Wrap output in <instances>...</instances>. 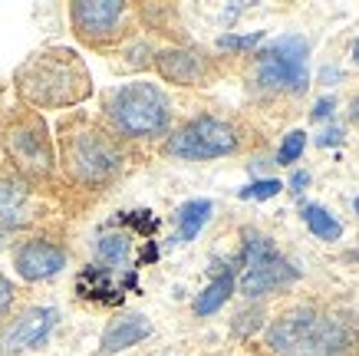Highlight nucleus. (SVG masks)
I'll use <instances>...</instances> for the list:
<instances>
[{
  "label": "nucleus",
  "instance_id": "obj_1",
  "mask_svg": "<svg viewBox=\"0 0 359 356\" xmlns=\"http://www.w3.org/2000/svg\"><path fill=\"white\" fill-rule=\"evenodd\" d=\"M264 356H359V310L300 301L273 313L261 336Z\"/></svg>",
  "mask_w": 359,
  "mask_h": 356
},
{
  "label": "nucleus",
  "instance_id": "obj_2",
  "mask_svg": "<svg viewBox=\"0 0 359 356\" xmlns=\"http://www.w3.org/2000/svg\"><path fill=\"white\" fill-rule=\"evenodd\" d=\"M129 169V145H122L102 119L69 112L56 126V175L73 192L102 195Z\"/></svg>",
  "mask_w": 359,
  "mask_h": 356
},
{
  "label": "nucleus",
  "instance_id": "obj_3",
  "mask_svg": "<svg viewBox=\"0 0 359 356\" xmlns=\"http://www.w3.org/2000/svg\"><path fill=\"white\" fill-rule=\"evenodd\" d=\"M13 89L20 106L43 109H73L93 96V73L86 60L69 46H43L17 66Z\"/></svg>",
  "mask_w": 359,
  "mask_h": 356
},
{
  "label": "nucleus",
  "instance_id": "obj_4",
  "mask_svg": "<svg viewBox=\"0 0 359 356\" xmlns=\"http://www.w3.org/2000/svg\"><path fill=\"white\" fill-rule=\"evenodd\" d=\"M102 122L122 145L165 142L175 129V103L158 83L132 79L102 96Z\"/></svg>",
  "mask_w": 359,
  "mask_h": 356
},
{
  "label": "nucleus",
  "instance_id": "obj_5",
  "mask_svg": "<svg viewBox=\"0 0 359 356\" xmlns=\"http://www.w3.org/2000/svg\"><path fill=\"white\" fill-rule=\"evenodd\" d=\"M0 152L7 169L36 188H50L56 182V145L50 126L40 112L27 106L7 109L0 116Z\"/></svg>",
  "mask_w": 359,
  "mask_h": 356
},
{
  "label": "nucleus",
  "instance_id": "obj_6",
  "mask_svg": "<svg viewBox=\"0 0 359 356\" xmlns=\"http://www.w3.org/2000/svg\"><path fill=\"white\" fill-rule=\"evenodd\" d=\"M250 145V126H244L234 116L218 112H198L185 119L182 126L168 132L162 142V152L182 162H211V159H228Z\"/></svg>",
  "mask_w": 359,
  "mask_h": 356
},
{
  "label": "nucleus",
  "instance_id": "obj_7",
  "mask_svg": "<svg viewBox=\"0 0 359 356\" xmlns=\"http://www.w3.org/2000/svg\"><path fill=\"white\" fill-rule=\"evenodd\" d=\"M310 44L300 33H283L250 60V86L267 96H300L310 89Z\"/></svg>",
  "mask_w": 359,
  "mask_h": 356
},
{
  "label": "nucleus",
  "instance_id": "obj_8",
  "mask_svg": "<svg viewBox=\"0 0 359 356\" xmlns=\"http://www.w3.org/2000/svg\"><path fill=\"white\" fill-rule=\"evenodd\" d=\"M139 13L122 0H76L69 4V27L79 44L99 53H112L135 37Z\"/></svg>",
  "mask_w": 359,
  "mask_h": 356
},
{
  "label": "nucleus",
  "instance_id": "obj_9",
  "mask_svg": "<svg viewBox=\"0 0 359 356\" xmlns=\"http://www.w3.org/2000/svg\"><path fill=\"white\" fill-rule=\"evenodd\" d=\"M46 215L50 205L43 198V188L23 182L11 169H0V248L33 235Z\"/></svg>",
  "mask_w": 359,
  "mask_h": 356
},
{
  "label": "nucleus",
  "instance_id": "obj_10",
  "mask_svg": "<svg viewBox=\"0 0 359 356\" xmlns=\"http://www.w3.org/2000/svg\"><path fill=\"white\" fill-rule=\"evenodd\" d=\"M155 73L172 86H211L224 66L201 46H165L155 50Z\"/></svg>",
  "mask_w": 359,
  "mask_h": 356
},
{
  "label": "nucleus",
  "instance_id": "obj_11",
  "mask_svg": "<svg viewBox=\"0 0 359 356\" xmlns=\"http://www.w3.org/2000/svg\"><path fill=\"white\" fill-rule=\"evenodd\" d=\"M66 261H69V251H66L63 241H56L53 235H40V231L27 235L13 248V268L27 284L56 277L66 268Z\"/></svg>",
  "mask_w": 359,
  "mask_h": 356
},
{
  "label": "nucleus",
  "instance_id": "obj_12",
  "mask_svg": "<svg viewBox=\"0 0 359 356\" xmlns=\"http://www.w3.org/2000/svg\"><path fill=\"white\" fill-rule=\"evenodd\" d=\"M56 320H60V310H56V307H30V310H23L20 317H13V324L7 327L0 350L20 353V350H33V346L46 343V336L53 334Z\"/></svg>",
  "mask_w": 359,
  "mask_h": 356
},
{
  "label": "nucleus",
  "instance_id": "obj_13",
  "mask_svg": "<svg viewBox=\"0 0 359 356\" xmlns=\"http://www.w3.org/2000/svg\"><path fill=\"white\" fill-rule=\"evenodd\" d=\"M300 277V270L290 264V261L277 254V258L264 261L257 268H248L244 270V277H241V294L254 301V297H267L273 291H283V287H290V284Z\"/></svg>",
  "mask_w": 359,
  "mask_h": 356
},
{
  "label": "nucleus",
  "instance_id": "obj_14",
  "mask_svg": "<svg viewBox=\"0 0 359 356\" xmlns=\"http://www.w3.org/2000/svg\"><path fill=\"white\" fill-rule=\"evenodd\" d=\"M152 336V324H149V317H142V313H129V317H119V320H112L106 327V334H102V353L112 356V353H122V350H129V346L142 343V340H149Z\"/></svg>",
  "mask_w": 359,
  "mask_h": 356
},
{
  "label": "nucleus",
  "instance_id": "obj_15",
  "mask_svg": "<svg viewBox=\"0 0 359 356\" xmlns=\"http://www.w3.org/2000/svg\"><path fill=\"white\" fill-rule=\"evenodd\" d=\"M76 294L83 301L93 303H106V307H116L122 303V287L112 284V270L102 268V264H86V268L76 274Z\"/></svg>",
  "mask_w": 359,
  "mask_h": 356
},
{
  "label": "nucleus",
  "instance_id": "obj_16",
  "mask_svg": "<svg viewBox=\"0 0 359 356\" xmlns=\"http://www.w3.org/2000/svg\"><path fill=\"white\" fill-rule=\"evenodd\" d=\"M211 211H215V205H211L208 198H191V202H185V205L178 208V215H175V221H178V235H175V241H178V244L195 241L198 231L208 225Z\"/></svg>",
  "mask_w": 359,
  "mask_h": 356
},
{
  "label": "nucleus",
  "instance_id": "obj_17",
  "mask_svg": "<svg viewBox=\"0 0 359 356\" xmlns=\"http://www.w3.org/2000/svg\"><path fill=\"white\" fill-rule=\"evenodd\" d=\"M231 294H234V274H231V270H224V274H218V277L208 284L205 291L198 294L195 303H191V310H195L198 317H211V313H218L221 307L231 301Z\"/></svg>",
  "mask_w": 359,
  "mask_h": 356
},
{
  "label": "nucleus",
  "instance_id": "obj_18",
  "mask_svg": "<svg viewBox=\"0 0 359 356\" xmlns=\"http://www.w3.org/2000/svg\"><path fill=\"white\" fill-rule=\"evenodd\" d=\"M300 218H304V225L310 228V235L320 237V241H339L343 237V225H339L333 211L323 205H316V202H306L300 208Z\"/></svg>",
  "mask_w": 359,
  "mask_h": 356
},
{
  "label": "nucleus",
  "instance_id": "obj_19",
  "mask_svg": "<svg viewBox=\"0 0 359 356\" xmlns=\"http://www.w3.org/2000/svg\"><path fill=\"white\" fill-rule=\"evenodd\" d=\"M132 254V235L126 231H112V235L99 237V258H102V268H122Z\"/></svg>",
  "mask_w": 359,
  "mask_h": 356
},
{
  "label": "nucleus",
  "instance_id": "obj_20",
  "mask_svg": "<svg viewBox=\"0 0 359 356\" xmlns=\"http://www.w3.org/2000/svg\"><path fill=\"white\" fill-rule=\"evenodd\" d=\"M306 149V132L304 129H290L283 136L280 149H277V165H294Z\"/></svg>",
  "mask_w": 359,
  "mask_h": 356
},
{
  "label": "nucleus",
  "instance_id": "obj_21",
  "mask_svg": "<svg viewBox=\"0 0 359 356\" xmlns=\"http://www.w3.org/2000/svg\"><path fill=\"white\" fill-rule=\"evenodd\" d=\"M261 40H264V30L244 33V37H238V33H224V37H218V50L234 56V53H244V50H254Z\"/></svg>",
  "mask_w": 359,
  "mask_h": 356
},
{
  "label": "nucleus",
  "instance_id": "obj_22",
  "mask_svg": "<svg viewBox=\"0 0 359 356\" xmlns=\"http://www.w3.org/2000/svg\"><path fill=\"white\" fill-rule=\"evenodd\" d=\"M280 192H283L280 178H257L248 188H241L238 198H257V202H264V198H273V195H280Z\"/></svg>",
  "mask_w": 359,
  "mask_h": 356
},
{
  "label": "nucleus",
  "instance_id": "obj_23",
  "mask_svg": "<svg viewBox=\"0 0 359 356\" xmlns=\"http://www.w3.org/2000/svg\"><path fill=\"white\" fill-rule=\"evenodd\" d=\"M17 284L7 277V274H0V324L4 320H11V313H13V307H17Z\"/></svg>",
  "mask_w": 359,
  "mask_h": 356
},
{
  "label": "nucleus",
  "instance_id": "obj_24",
  "mask_svg": "<svg viewBox=\"0 0 359 356\" xmlns=\"http://www.w3.org/2000/svg\"><path fill=\"white\" fill-rule=\"evenodd\" d=\"M122 221L132 225L139 235H152L155 228H158V221L152 218V211H129V215H122Z\"/></svg>",
  "mask_w": 359,
  "mask_h": 356
},
{
  "label": "nucleus",
  "instance_id": "obj_25",
  "mask_svg": "<svg viewBox=\"0 0 359 356\" xmlns=\"http://www.w3.org/2000/svg\"><path fill=\"white\" fill-rule=\"evenodd\" d=\"M333 106H337V99L330 96V99H320L313 106V119H327V116H333Z\"/></svg>",
  "mask_w": 359,
  "mask_h": 356
},
{
  "label": "nucleus",
  "instance_id": "obj_26",
  "mask_svg": "<svg viewBox=\"0 0 359 356\" xmlns=\"http://www.w3.org/2000/svg\"><path fill=\"white\" fill-rule=\"evenodd\" d=\"M306 185H310V175H306V172H294V175H290V192L300 195Z\"/></svg>",
  "mask_w": 359,
  "mask_h": 356
},
{
  "label": "nucleus",
  "instance_id": "obj_27",
  "mask_svg": "<svg viewBox=\"0 0 359 356\" xmlns=\"http://www.w3.org/2000/svg\"><path fill=\"white\" fill-rule=\"evenodd\" d=\"M339 136H343L339 129H327L320 139H316V145H323V149H327V145H339Z\"/></svg>",
  "mask_w": 359,
  "mask_h": 356
},
{
  "label": "nucleus",
  "instance_id": "obj_28",
  "mask_svg": "<svg viewBox=\"0 0 359 356\" xmlns=\"http://www.w3.org/2000/svg\"><path fill=\"white\" fill-rule=\"evenodd\" d=\"M349 116H353V122L359 126V93L353 96V103H349Z\"/></svg>",
  "mask_w": 359,
  "mask_h": 356
},
{
  "label": "nucleus",
  "instance_id": "obj_29",
  "mask_svg": "<svg viewBox=\"0 0 359 356\" xmlns=\"http://www.w3.org/2000/svg\"><path fill=\"white\" fill-rule=\"evenodd\" d=\"M353 60H356V63H359V37H356V40H353Z\"/></svg>",
  "mask_w": 359,
  "mask_h": 356
},
{
  "label": "nucleus",
  "instance_id": "obj_30",
  "mask_svg": "<svg viewBox=\"0 0 359 356\" xmlns=\"http://www.w3.org/2000/svg\"><path fill=\"white\" fill-rule=\"evenodd\" d=\"M353 208H356V215H359V195H356V202H353Z\"/></svg>",
  "mask_w": 359,
  "mask_h": 356
},
{
  "label": "nucleus",
  "instance_id": "obj_31",
  "mask_svg": "<svg viewBox=\"0 0 359 356\" xmlns=\"http://www.w3.org/2000/svg\"><path fill=\"white\" fill-rule=\"evenodd\" d=\"M0 353H4V350H0Z\"/></svg>",
  "mask_w": 359,
  "mask_h": 356
}]
</instances>
